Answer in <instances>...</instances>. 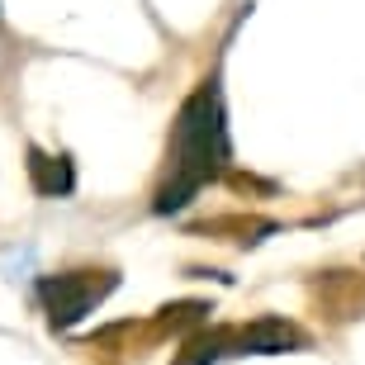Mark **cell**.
Segmentation results:
<instances>
[{
	"mask_svg": "<svg viewBox=\"0 0 365 365\" xmlns=\"http://www.w3.org/2000/svg\"><path fill=\"white\" fill-rule=\"evenodd\" d=\"M228 166V123H223V100L218 86L204 81L200 91L190 95L176 114L171 128V157H166V180L157 190V209L171 214L218 171Z\"/></svg>",
	"mask_w": 365,
	"mask_h": 365,
	"instance_id": "1",
	"label": "cell"
},
{
	"mask_svg": "<svg viewBox=\"0 0 365 365\" xmlns=\"http://www.w3.org/2000/svg\"><path fill=\"white\" fill-rule=\"evenodd\" d=\"M109 289H114V275H109V271H100V275H95V271L48 275V280L38 284L43 304H48V323H53V327H71L76 318H86Z\"/></svg>",
	"mask_w": 365,
	"mask_h": 365,
	"instance_id": "2",
	"label": "cell"
},
{
	"mask_svg": "<svg viewBox=\"0 0 365 365\" xmlns=\"http://www.w3.org/2000/svg\"><path fill=\"white\" fill-rule=\"evenodd\" d=\"M237 346V351H289V346H299V332L284 318H257L252 327H242V332H228V351Z\"/></svg>",
	"mask_w": 365,
	"mask_h": 365,
	"instance_id": "3",
	"label": "cell"
},
{
	"mask_svg": "<svg viewBox=\"0 0 365 365\" xmlns=\"http://www.w3.org/2000/svg\"><path fill=\"white\" fill-rule=\"evenodd\" d=\"M29 180L38 195H67L76 185L67 157H48V152H29Z\"/></svg>",
	"mask_w": 365,
	"mask_h": 365,
	"instance_id": "4",
	"label": "cell"
},
{
	"mask_svg": "<svg viewBox=\"0 0 365 365\" xmlns=\"http://www.w3.org/2000/svg\"><path fill=\"white\" fill-rule=\"evenodd\" d=\"M223 351H228V332H223V327H214V332H195V337L185 341V351L176 356V365H214Z\"/></svg>",
	"mask_w": 365,
	"mask_h": 365,
	"instance_id": "5",
	"label": "cell"
}]
</instances>
